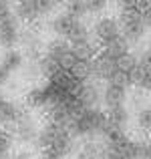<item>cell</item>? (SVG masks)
<instances>
[{"instance_id": "cell-13", "label": "cell", "mask_w": 151, "mask_h": 159, "mask_svg": "<svg viewBox=\"0 0 151 159\" xmlns=\"http://www.w3.org/2000/svg\"><path fill=\"white\" fill-rule=\"evenodd\" d=\"M129 123V111L127 107H117V109H109L107 111V125L117 129H125Z\"/></svg>"}, {"instance_id": "cell-18", "label": "cell", "mask_w": 151, "mask_h": 159, "mask_svg": "<svg viewBox=\"0 0 151 159\" xmlns=\"http://www.w3.org/2000/svg\"><path fill=\"white\" fill-rule=\"evenodd\" d=\"M99 145H95L93 141H87L77 153V159H99Z\"/></svg>"}, {"instance_id": "cell-12", "label": "cell", "mask_w": 151, "mask_h": 159, "mask_svg": "<svg viewBox=\"0 0 151 159\" xmlns=\"http://www.w3.org/2000/svg\"><path fill=\"white\" fill-rule=\"evenodd\" d=\"M24 111H20L18 105H14L8 99H0V125H14L16 121L20 119Z\"/></svg>"}, {"instance_id": "cell-1", "label": "cell", "mask_w": 151, "mask_h": 159, "mask_svg": "<svg viewBox=\"0 0 151 159\" xmlns=\"http://www.w3.org/2000/svg\"><path fill=\"white\" fill-rule=\"evenodd\" d=\"M107 127V113L101 107L97 109H83L77 117L69 123V131L75 139H93L97 135H103Z\"/></svg>"}, {"instance_id": "cell-21", "label": "cell", "mask_w": 151, "mask_h": 159, "mask_svg": "<svg viewBox=\"0 0 151 159\" xmlns=\"http://www.w3.org/2000/svg\"><path fill=\"white\" fill-rule=\"evenodd\" d=\"M137 65H139L141 69H149L151 70V47H147L139 57H137Z\"/></svg>"}, {"instance_id": "cell-17", "label": "cell", "mask_w": 151, "mask_h": 159, "mask_svg": "<svg viewBox=\"0 0 151 159\" xmlns=\"http://www.w3.org/2000/svg\"><path fill=\"white\" fill-rule=\"evenodd\" d=\"M0 65H2L4 69L8 70V73H12V70H16L20 65H22V57H20V52H16V51H8V52L2 57Z\"/></svg>"}, {"instance_id": "cell-9", "label": "cell", "mask_w": 151, "mask_h": 159, "mask_svg": "<svg viewBox=\"0 0 151 159\" xmlns=\"http://www.w3.org/2000/svg\"><path fill=\"white\" fill-rule=\"evenodd\" d=\"M75 147V137L73 135H66L62 139L54 141L53 145L43 149V159H65L66 155H71Z\"/></svg>"}, {"instance_id": "cell-23", "label": "cell", "mask_w": 151, "mask_h": 159, "mask_svg": "<svg viewBox=\"0 0 151 159\" xmlns=\"http://www.w3.org/2000/svg\"><path fill=\"white\" fill-rule=\"evenodd\" d=\"M10 143H12V141H8V143H0V159H10Z\"/></svg>"}, {"instance_id": "cell-25", "label": "cell", "mask_w": 151, "mask_h": 159, "mask_svg": "<svg viewBox=\"0 0 151 159\" xmlns=\"http://www.w3.org/2000/svg\"><path fill=\"white\" fill-rule=\"evenodd\" d=\"M8 141H10V135H8V133L0 127V143H8Z\"/></svg>"}, {"instance_id": "cell-8", "label": "cell", "mask_w": 151, "mask_h": 159, "mask_svg": "<svg viewBox=\"0 0 151 159\" xmlns=\"http://www.w3.org/2000/svg\"><path fill=\"white\" fill-rule=\"evenodd\" d=\"M14 133L22 143H30V141H36V135H39V127L32 121V117L28 113H22L20 119L14 123Z\"/></svg>"}, {"instance_id": "cell-20", "label": "cell", "mask_w": 151, "mask_h": 159, "mask_svg": "<svg viewBox=\"0 0 151 159\" xmlns=\"http://www.w3.org/2000/svg\"><path fill=\"white\" fill-rule=\"evenodd\" d=\"M85 4H87V10H89V12H93V14H101V12L107 8L109 0H85Z\"/></svg>"}, {"instance_id": "cell-7", "label": "cell", "mask_w": 151, "mask_h": 159, "mask_svg": "<svg viewBox=\"0 0 151 159\" xmlns=\"http://www.w3.org/2000/svg\"><path fill=\"white\" fill-rule=\"evenodd\" d=\"M20 40V26L18 18L14 14L8 16L6 20L0 22V44L8 51H12V47H16V43Z\"/></svg>"}, {"instance_id": "cell-16", "label": "cell", "mask_w": 151, "mask_h": 159, "mask_svg": "<svg viewBox=\"0 0 151 159\" xmlns=\"http://www.w3.org/2000/svg\"><path fill=\"white\" fill-rule=\"evenodd\" d=\"M135 123H137V129L143 133H151V105L143 107L137 111V117H135Z\"/></svg>"}, {"instance_id": "cell-19", "label": "cell", "mask_w": 151, "mask_h": 159, "mask_svg": "<svg viewBox=\"0 0 151 159\" xmlns=\"http://www.w3.org/2000/svg\"><path fill=\"white\" fill-rule=\"evenodd\" d=\"M32 2H34V6L39 8L40 16H47L48 12H53L54 8L58 6V2H61V0H32Z\"/></svg>"}, {"instance_id": "cell-15", "label": "cell", "mask_w": 151, "mask_h": 159, "mask_svg": "<svg viewBox=\"0 0 151 159\" xmlns=\"http://www.w3.org/2000/svg\"><path fill=\"white\" fill-rule=\"evenodd\" d=\"M65 12H66L69 16H73V18H79V20H81L89 10H87L85 0H66V4H65Z\"/></svg>"}, {"instance_id": "cell-24", "label": "cell", "mask_w": 151, "mask_h": 159, "mask_svg": "<svg viewBox=\"0 0 151 159\" xmlns=\"http://www.w3.org/2000/svg\"><path fill=\"white\" fill-rule=\"evenodd\" d=\"M8 77H10V73H8V70L0 65V85H4V83L8 81Z\"/></svg>"}, {"instance_id": "cell-11", "label": "cell", "mask_w": 151, "mask_h": 159, "mask_svg": "<svg viewBox=\"0 0 151 159\" xmlns=\"http://www.w3.org/2000/svg\"><path fill=\"white\" fill-rule=\"evenodd\" d=\"M53 101H54V91L48 83L34 91H30V95H28V103L32 107H50Z\"/></svg>"}, {"instance_id": "cell-4", "label": "cell", "mask_w": 151, "mask_h": 159, "mask_svg": "<svg viewBox=\"0 0 151 159\" xmlns=\"http://www.w3.org/2000/svg\"><path fill=\"white\" fill-rule=\"evenodd\" d=\"M93 34L101 43V47L123 39V36H121V24H119V20L113 18V16H101L93 26Z\"/></svg>"}, {"instance_id": "cell-22", "label": "cell", "mask_w": 151, "mask_h": 159, "mask_svg": "<svg viewBox=\"0 0 151 159\" xmlns=\"http://www.w3.org/2000/svg\"><path fill=\"white\" fill-rule=\"evenodd\" d=\"M12 16V4L10 0H0V22Z\"/></svg>"}, {"instance_id": "cell-6", "label": "cell", "mask_w": 151, "mask_h": 159, "mask_svg": "<svg viewBox=\"0 0 151 159\" xmlns=\"http://www.w3.org/2000/svg\"><path fill=\"white\" fill-rule=\"evenodd\" d=\"M75 95L85 109H97L103 105V89L93 81H83V85Z\"/></svg>"}, {"instance_id": "cell-14", "label": "cell", "mask_w": 151, "mask_h": 159, "mask_svg": "<svg viewBox=\"0 0 151 159\" xmlns=\"http://www.w3.org/2000/svg\"><path fill=\"white\" fill-rule=\"evenodd\" d=\"M131 85H135L137 89H141V91L151 93V70L141 69V66L137 65L135 73H133V77H131Z\"/></svg>"}, {"instance_id": "cell-5", "label": "cell", "mask_w": 151, "mask_h": 159, "mask_svg": "<svg viewBox=\"0 0 151 159\" xmlns=\"http://www.w3.org/2000/svg\"><path fill=\"white\" fill-rule=\"evenodd\" d=\"M127 83L121 81H109L105 83L103 89V105L109 109H117V107H125V101H127Z\"/></svg>"}, {"instance_id": "cell-10", "label": "cell", "mask_w": 151, "mask_h": 159, "mask_svg": "<svg viewBox=\"0 0 151 159\" xmlns=\"http://www.w3.org/2000/svg\"><path fill=\"white\" fill-rule=\"evenodd\" d=\"M14 16L18 20H22V22L30 24V22H36V20L40 18V12H39V8L34 6L32 0H16V4H14Z\"/></svg>"}, {"instance_id": "cell-3", "label": "cell", "mask_w": 151, "mask_h": 159, "mask_svg": "<svg viewBox=\"0 0 151 159\" xmlns=\"http://www.w3.org/2000/svg\"><path fill=\"white\" fill-rule=\"evenodd\" d=\"M50 30H53L58 39L66 40L69 44H77V43H83V40L93 39L89 28L83 24V20L73 18V16H69L66 12L57 14L50 20Z\"/></svg>"}, {"instance_id": "cell-2", "label": "cell", "mask_w": 151, "mask_h": 159, "mask_svg": "<svg viewBox=\"0 0 151 159\" xmlns=\"http://www.w3.org/2000/svg\"><path fill=\"white\" fill-rule=\"evenodd\" d=\"M121 24V36L127 44H137L145 36L147 28L151 26V14L143 8H135V10H121L119 18Z\"/></svg>"}]
</instances>
